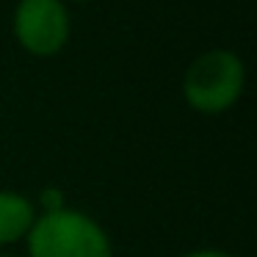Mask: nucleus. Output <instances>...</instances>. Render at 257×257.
<instances>
[{"instance_id":"obj_1","label":"nucleus","mask_w":257,"mask_h":257,"mask_svg":"<svg viewBox=\"0 0 257 257\" xmlns=\"http://www.w3.org/2000/svg\"><path fill=\"white\" fill-rule=\"evenodd\" d=\"M25 246L28 257H113L102 224L67 205L39 213L25 235Z\"/></svg>"},{"instance_id":"obj_4","label":"nucleus","mask_w":257,"mask_h":257,"mask_svg":"<svg viewBox=\"0 0 257 257\" xmlns=\"http://www.w3.org/2000/svg\"><path fill=\"white\" fill-rule=\"evenodd\" d=\"M36 205L17 191H0V246L25 240L36 221Z\"/></svg>"},{"instance_id":"obj_2","label":"nucleus","mask_w":257,"mask_h":257,"mask_svg":"<svg viewBox=\"0 0 257 257\" xmlns=\"http://www.w3.org/2000/svg\"><path fill=\"white\" fill-rule=\"evenodd\" d=\"M183 100L188 108L207 116L224 113L240 100L246 89V67L238 53L213 47L188 64L183 75Z\"/></svg>"},{"instance_id":"obj_7","label":"nucleus","mask_w":257,"mask_h":257,"mask_svg":"<svg viewBox=\"0 0 257 257\" xmlns=\"http://www.w3.org/2000/svg\"><path fill=\"white\" fill-rule=\"evenodd\" d=\"M0 257H14V254H0Z\"/></svg>"},{"instance_id":"obj_3","label":"nucleus","mask_w":257,"mask_h":257,"mask_svg":"<svg viewBox=\"0 0 257 257\" xmlns=\"http://www.w3.org/2000/svg\"><path fill=\"white\" fill-rule=\"evenodd\" d=\"M12 25L20 47L36 58L58 56L72 34V20L64 0H20Z\"/></svg>"},{"instance_id":"obj_6","label":"nucleus","mask_w":257,"mask_h":257,"mask_svg":"<svg viewBox=\"0 0 257 257\" xmlns=\"http://www.w3.org/2000/svg\"><path fill=\"white\" fill-rule=\"evenodd\" d=\"M64 3H67V0H64ZM72 3H89V0H72Z\"/></svg>"},{"instance_id":"obj_5","label":"nucleus","mask_w":257,"mask_h":257,"mask_svg":"<svg viewBox=\"0 0 257 257\" xmlns=\"http://www.w3.org/2000/svg\"><path fill=\"white\" fill-rule=\"evenodd\" d=\"M180 257H235L232 251H224V249H194L188 254H180Z\"/></svg>"}]
</instances>
